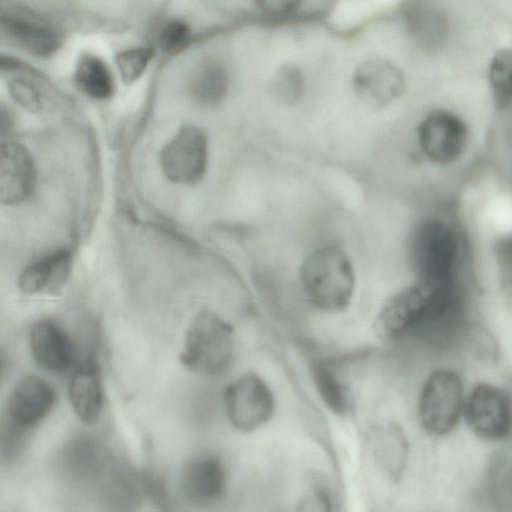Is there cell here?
<instances>
[{"label":"cell","mask_w":512,"mask_h":512,"mask_svg":"<svg viewBox=\"0 0 512 512\" xmlns=\"http://www.w3.org/2000/svg\"><path fill=\"white\" fill-rule=\"evenodd\" d=\"M68 393L71 406L82 422L93 424L98 421L103 407V388L95 365L85 364L74 372Z\"/></svg>","instance_id":"e0dca14e"},{"label":"cell","mask_w":512,"mask_h":512,"mask_svg":"<svg viewBox=\"0 0 512 512\" xmlns=\"http://www.w3.org/2000/svg\"><path fill=\"white\" fill-rule=\"evenodd\" d=\"M495 256L503 278L504 287L512 294V233L503 236L497 241Z\"/></svg>","instance_id":"484cf974"},{"label":"cell","mask_w":512,"mask_h":512,"mask_svg":"<svg viewBox=\"0 0 512 512\" xmlns=\"http://www.w3.org/2000/svg\"><path fill=\"white\" fill-rule=\"evenodd\" d=\"M208 146L204 132L187 125L167 143L160 154L165 176L178 184H193L202 179L207 167Z\"/></svg>","instance_id":"ba28073f"},{"label":"cell","mask_w":512,"mask_h":512,"mask_svg":"<svg viewBox=\"0 0 512 512\" xmlns=\"http://www.w3.org/2000/svg\"><path fill=\"white\" fill-rule=\"evenodd\" d=\"M463 384L450 369H437L425 381L419 398V418L424 430L444 435L457 424L464 408Z\"/></svg>","instance_id":"8992f818"},{"label":"cell","mask_w":512,"mask_h":512,"mask_svg":"<svg viewBox=\"0 0 512 512\" xmlns=\"http://www.w3.org/2000/svg\"><path fill=\"white\" fill-rule=\"evenodd\" d=\"M189 27L182 21L167 23L159 34V46L167 52H175L180 49L189 37Z\"/></svg>","instance_id":"d4e9b609"},{"label":"cell","mask_w":512,"mask_h":512,"mask_svg":"<svg viewBox=\"0 0 512 512\" xmlns=\"http://www.w3.org/2000/svg\"><path fill=\"white\" fill-rule=\"evenodd\" d=\"M2 30L12 43L36 55H49L57 46L53 31L30 20L3 18Z\"/></svg>","instance_id":"d6986e66"},{"label":"cell","mask_w":512,"mask_h":512,"mask_svg":"<svg viewBox=\"0 0 512 512\" xmlns=\"http://www.w3.org/2000/svg\"><path fill=\"white\" fill-rule=\"evenodd\" d=\"M71 266L68 251H58L28 266L20 275L18 286L25 294L56 291L67 280Z\"/></svg>","instance_id":"ac0fdd59"},{"label":"cell","mask_w":512,"mask_h":512,"mask_svg":"<svg viewBox=\"0 0 512 512\" xmlns=\"http://www.w3.org/2000/svg\"><path fill=\"white\" fill-rule=\"evenodd\" d=\"M417 141L433 164L450 167L459 163L470 147L471 132L462 116L447 108H434L420 120Z\"/></svg>","instance_id":"5b68a950"},{"label":"cell","mask_w":512,"mask_h":512,"mask_svg":"<svg viewBox=\"0 0 512 512\" xmlns=\"http://www.w3.org/2000/svg\"><path fill=\"white\" fill-rule=\"evenodd\" d=\"M232 84L229 62L209 58L195 71L190 93L193 101L205 109L219 107L226 99Z\"/></svg>","instance_id":"2e32d148"},{"label":"cell","mask_w":512,"mask_h":512,"mask_svg":"<svg viewBox=\"0 0 512 512\" xmlns=\"http://www.w3.org/2000/svg\"><path fill=\"white\" fill-rule=\"evenodd\" d=\"M488 82L496 106L507 110L512 107V49L498 51L488 69Z\"/></svg>","instance_id":"7402d4cb"},{"label":"cell","mask_w":512,"mask_h":512,"mask_svg":"<svg viewBox=\"0 0 512 512\" xmlns=\"http://www.w3.org/2000/svg\"><path fill=\"white\" fill-rule=\"evenodd\" d=\"M227 418L238 431L258 430L275 412V397L267 383L255 373L235 379L224 391Z\"/></svg>","instance_id":"52a82bcc"},{"label":"cell","mask_w":512,"mask_h":512,"mask_svg":"<svg viewBox=\"0 0 512 512\" xmlns=\"http://www.w3.org/2000/svg\"><path fill=\"white\" fill-rule=\"evenodd\" d=\"M469 320V297L462 278L418 280L393 296L375 318L381 339L416 334L433 346L453 340Z\"/></svg>","instance_id":"6da1fadb"},{"label":"cell","mask_w":512,"mask_h":512,"mask_svg":"<svg viewBox=\"0 0 512 512\" xmlns=\"http://www.w3.org/2000/svg\"><path fill=\"white\" fill-rule=\"evenodd\" d=\"M29 346L35 363L45 371L63 373L74 359V347L66 332L54 321L36 322L29 334Z\"/></svg>","instance_id":"5bb4252c"},{"label":"cell","mask_w":512,"mask_h":512,"mask_svg":"<svg viewBox=\"0 0 512 512\" xmlns=\"http://www.w3.org/2000/svg\"><path fill=\"white\" fill-rule=\"evenodd\" d=\"M60 464L71 480L86 482L104 474L109 460L106 450L96 438L78 434L66 442Z\"/></svg>","instance_id":"9a60e30c"},{"label":"cell","mask_w":512,"mask_h":512,"mask_svg":"<svg viewBox=\"0 0 512 512\" xmlns=\"http://www.w3.org/2000/svg\"><path fill=\"white\" fill-rule=\"evenodd\" d=\"M10 93L15 101L26 110L35 112L40 109V96L29 83L18 79L12 81L10 83Z\"/></svg>","instance_id":"4316f807"},{"label":"cell","mask_w":512,"mask_h":512,"mask_svg":"<svg viewBox=\"0 0 512 512\" xmlns=\"http://www.w3.org/2000/svg\"><path fill=\"white\" fill-rule=\"evenodd\" d=\"M35 168L28 151L6 142L0 148V200L7 205L21 203L32 193Z\"/></svg>","instance_id":"4fadbf2b"},{"label":"cell","mask_w":512,"mask_h":512,"mask_svg":"<svg viewBox=\"0 0 512 512\" xmlns=\"http://www.w3.org/2000/svg\"><path fill=\"white\" fill-rule=\"evenodd\" d=\"M465 416L471 431L485 440L504 438L512 427V405L509 396L499 387L479 383L464 403Z\"/></svg>","instance_id":"9c48e42d"},{"label":"cell","mask_w":512,"mask_h":512,"mask_svg":"<svg viewBox=\"0 0 512 512\" xmlns=\"http://www.w3.org/2000/svg\"><path fill=\"white\" fill-rule=\"evenodd\" d=\"M54 402L55 392L47 381L35 375L23 377L10 393L6 419L29 431L49 414Z\"/></svg>","instance_id":"8fae6325"},{"label":"cell","mask_w":512,"mask_h":512,"mask_svg":"<svg viewBox=\"0 0 512 512\" xmlns=\"http://www.w3.org/2000/svg\"><path fill=\"white\" fill-rule=\"evenodd\" d=\"M234 350L232 326L205 309L197 314L186 331L180 361L195 372L218 375L230 366Z\"/></svg>","instance_id":"277c9868"},{"label":"cell","mask_w":512,"mask_h":512,"mask_svg":"<svg viewBox=\"0 0 512 512\" xmlns=\"http://www.w3.org/2000/svg\"><path fill=\"white\" fill-rule=\"evenodd\" d=\"M75 81L78 88L94 99L111 96L114 82L107 65L97 56L84 55L76 66Z\"/></svg>","instance_id":"44dd1931"},{"label":"cell","mask_w":512,"mask_h":512,"mask_svg":"<svg viewBox=\"0 0 512 512\" xmlns=\"http://www.w3.org/2000/svg\"><path fill=\"white\" fill-rule=\"evenodd\" d=\"M412 266L420 280L448 281L462 278L463 235L446 216L421 220L409 238Z\"/></svg>","instance_id":"7a4b0ae2"},{"label":"cell","mask_w":512,"mask_h":512,"mask_svg":"<svg viewBox=\"0 0 512 512\" xmlns=\"http://www.w3.org/2000/svg\"><path fill=\"white\" fill-rule=\"evenodd\" d=\"M366 448L376 468L389 480L401 478L408 458V442L402 429L393 422L382 421L370 427Z\"/></svg>","instance_id":"7c38bea8"},{"label":"cell","mask_w":512,"mask_h":512,"mask_svg":"<svg viewBox=\"0 0 512 512\" xmlns=\"http://www.w3.org/2000/svg\"><path fill=\"white\" fill-rule=\"evenodd\" d=\"M152 54L150 47H134L120 52L116 64L123 81L127 84L136 81L145 71Z\"/></svg>","instance_id":"603a6c76"},{"label":"cell","mask_w":512,"mask_h":512,"mask_svg":"<svg viewBox=\"0 0 512 512\" xmlns=\"http://www.w3.org/2000/svg\"><path fill=\"white\" fill-rule=\"evenodd\" d=\"M26 430L14 425L6 418L1 425L0 454L4 464L13 463L22 453L27 437Z\"/></svg>","instance_id":"cb8c5ba5"},{"label":"cell","mask_w":512,"mask_h":512,"mask_svg":"<svg viewBox=\"0 0 512 512\" xmlns=\"http://www.w3.org/2000/svg\"><path fill=\"white\" fill-rule=\"evenodd\" d=\"M311 375L325 405L337 415H344L351 406L350 393L344 380L327 362L315 361Z\"/></svg>","instance_id":"ffe728a7"},{"label":"cell","mask_w":512,"mask_h":512,"mask_svg":"<svg viewBox=\"0 0 512 512\" xmlns=\"http://www.w3.org/2000/svg\"><path fill=\"white\" fill-rule=\"evenodd\" d=\"M307 299L326 312L344 310L355 289V273L350 258L337 246L327 245L311 252L300 270Z\"/></svg>","instance_id":"3957f363"},{"label":"cell","mask_w":512,"mask_h":512,"mask_svg":"<svg viewBox=\"0 0 512 512\" xmlns=\"http://www.w3.org/2000/svg\"><path fill=\"white\" fill-rule=\"evenodd\" d=\"M227 488V473L222 460L212 453H200L185 462L179 475V491L194 506L219 502Z\"/></svg>","instance_id":"30bf717a"}]
</instances>
